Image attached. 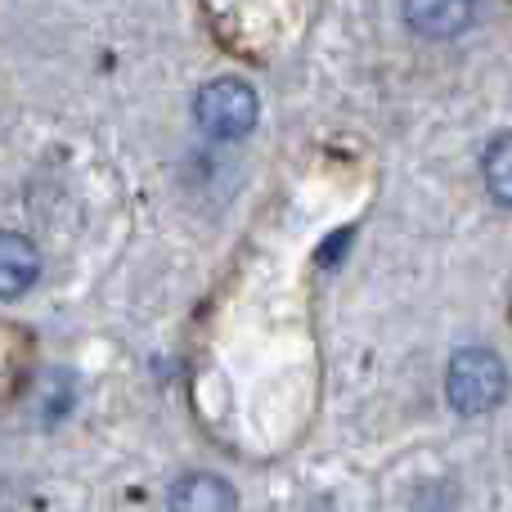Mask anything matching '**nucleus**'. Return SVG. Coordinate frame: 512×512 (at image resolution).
Returning <instances> with one entry per match:
<instances>
[{
    "label": "nucleus",
    "instance_id": "1",
    "mask_svg": "<svg viewBox=\"0 0 512 512\" xmlns=\"http://www.w3.org/2000/svg\"><path fill=\"white\" fill-rule=\"evenodd\" d=\"M445 396H450L454 414L463 418L490 414L508 396V364L495 351H481V346L459 351L450 360V373H445Z\"/></svg>",
    "mask_w": 512,
    "mask_h": 512
},
{
    "label": "nucleus",
    "instance_id": "2",
    "mask_svg": "<svg viewBox=\"0 0 512 512\" xmlns=\"http://www.w3.org/2000/svg\"><path fill=\"white\" fill-rule=\"evenodd\" d=\"M194 117L207 135H216V140H243V135L256 126V117H261V99H256V90L248 81L216 77L198 90Z\"/></svg>",
    "mask_w": 512,
    "mask_h": 512
},
{
    "label": "nucleus",
    "instance_id": "3",
    "mask_svg": "<svg viewBox=\"0 0 512 512\" xmlns=\"http://www.w3.org/2000/svg\"><path fill=\"white\" fill-rule=\"evenodd\" d=\"M400 5H405V23L432 41L459 36L477 18V0H400Z\"/></svg>",
    "mask_w": 512,
    "mask_h": 512
},
{
    "label": "nucleus",
    "instance_id": "4",
    "mask_svg": "<svg viewBox=\"0 0 512 512\" xmlns=\"http://www.w3.org/2000/svg\"><path fill=\"white\" fill-rule=\"evenodd\" d=\"M171 512H239V495L225 477H212V472H189L171 486L167 499Z\"/></svg>",
    "mask_w": 512,
    "mask_h": 512
},
{
    "label": "nucleus",
    "instance_id": "5",
    "mask_svg": "<svg viewBox=\"0 0 512 512\" xmlns=\"http://www.w3.org/2000/svg\"><path fill=\"white\" fill-rule=\"evenodd\" d=\"M36 279H41V252L23 234H5L0 239V297H23V292L36 288Z\"/></svg>",
    "mask_w": 512,
    "mask_h": 512
},
{
    "label": "nucleus",
    "instance_id": "6",
    "mask_svg": "<svg viewBox=\"0 0 512 512\" xmlns=\"http://www.w3.org/2000/svg\"><path fill=\"white\" fill-rule=\"evenodd\" d=\"M481 176H486L490 198H499L504 207H512V131H504L499 140L486 144V158H481Z\"/></svg>",
    "mask_w": 512,
    "mask_h": 512
}]
</instances>
